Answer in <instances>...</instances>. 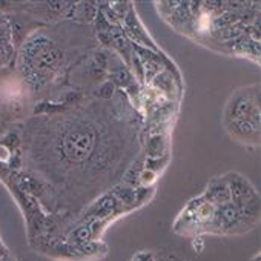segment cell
Listing matches in <instances>:
<instances>
[{"label": "cell", "instance_id": "6da1fadb", "mask_svg": "<svg viewBox=\"0 0 261 261\" xmlns=\"http://www.w3.org/2000/svg\"><path fill=\"white\" fill-rule=\"evenodd\" d=\"M92 145V140L86 132H69L63 140V152L72 162L83 160Z\"/></svg>", "mask_w": 261, "mask_h": 261}]
</instances>
